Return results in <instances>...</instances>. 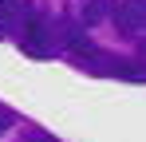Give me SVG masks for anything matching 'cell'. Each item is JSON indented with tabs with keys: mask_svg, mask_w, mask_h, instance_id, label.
Returning a JSON list of instances; mask_svg holds the SVG:
<instances>
[{
	"mask_svg": "<svg viewBox=\"0 0 146 142\" xmlns=\"http://www.w3.org/2000/svg\"><path fill=\"white\" fill-rule=\"evenodd\" d=\"M12 122H16V118L8 115V111H0V134H4V130H8V126H12Z\"/></svg>",
	"mask_w": 146,
	"mask_h": 142,
	"instance_id": "obj_5",
	"label": "cell"
},
{
	"mask_svg": "<svg viewBox=\"0 0 146 142\" xmlns=\"http://www.w3.org/2000/svg\"><path fill=\"white\" fill-rule=\"evenodd\" d=\"M107 16H115V0H87L83 12H79L83 24H103Z\"/></svg>",
	"mask_w": 146,
	"mask_h": 142,
	"instance_id": "obj_3",
	"label": "cell"
},
{
	"mask_svg": "<svg viewBox=\"0 0 146 142\" xmlns=\"http://www.w3.org/2000/svg\"><path fill=\"white\" fill-rule=\"evenodd\" d=\"M0 36H4V12H0Z\"/></svg>",
	"mask_w": 146,
	"mask_h": 142,
	"instance_id": "obj_6",
	"label": "cell"
},
{
	"mask_svg": "<svg viewBox=\"0 0 146 142\" xmlns=\"http://www.w3.org/2000/svg\"><path fill=\"white\" fill-rule=\"evenodd\" d=\"M0 12H4V16H16V12H20V0H0Z\"/></svg>",
	"mask_w": 146,
	"mask_h": 142,
	"instance_id": "obj_4",
	"label": "cell"
},
{
	"mask_svg": "<svg viewBox=\"0 0 146 142\" xmlns=\"http://www.w3.org/2000/svg\"><path fill=\"white\" fill-rule=\"evenodd\" d=\"M20 47H24L32 59H51L55 51H59V40H55V28H51L48 20H40V16H28L24 24V40H20Z\"/></svg>",
	"mask_w": 146,
	"mask_h": 142,
	"instance_id": "obj_1",
	"label": "cell"
},
{
	"mask_svg": "<svg viewBox=\"0 0 146 142\" xmlns=\"http://www.w3.org/2000/svg\"><path fill=\"white\" fill-rule=\"evenodd\" d=\"M115 20H119V32H126V36L146 32V0H122L115 8Z\"/></svg>",
	"mask_w": 146,
	"mask_h": 142,
	"instance_id": "obj_2",
	"label": "cell"
}]
</instances>
